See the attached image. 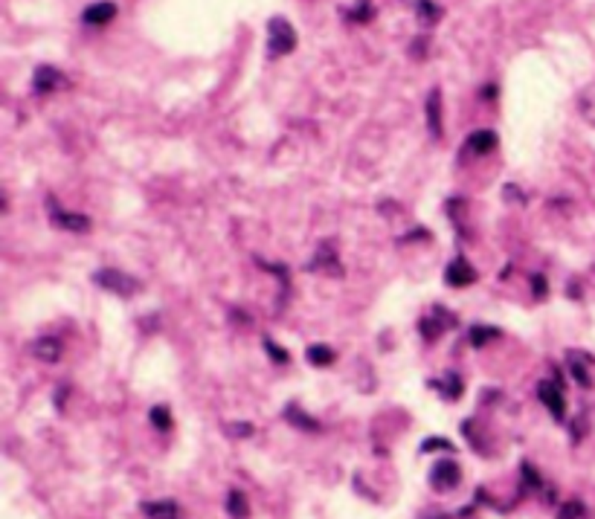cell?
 <instances>
[{
  "label": "cell",
  "instance_id": "obj_17",
  "mask_svg": "<svg viewBox=\"0 0 595 519\" xmlns=\"http://www.w3.org/2000/svg\"><path fill=\"white\" fill-rule=\"evenodd\" d=\"M416 15H418V21L424 26H433L438 18H442V6L433 3V0H418V3H416Z\"/></svg>",
  "mask_w": 595,
  "mask_h": 519
},
{
  "label": "cell",
  "instance_id": "obj_5",
  "mask_svg": "<svg viewBox=\"0 0 595 519\" xmlns=\"http://www.w3.org/2000/svg\"><path fill=\"white\" fill-rule=\"evenodd\" d=\"M32 88H35L38 96H50V93H55V90L67 88V76L61 73L59 67L41 64V67L35 70V76H32Z\"/></svg>",
  "mask_w": 595,
  "mask_h": 519
},
{
  "label": "cell",
  "instance_id": "obj_22",
  "mask_svg": "<svg viewBox=\"0 0 595 519\" xmlns=\"http://www.w3.org/2000/svg\"><path fill=\"white\" fill-rule=\"evenodd\" d=\"M148 418H151V424H154V429H172V412H168V406H151V412H148Z\"/></svg>",
  "mask_w": 595,
  "mask_h": 519
},
{
  "label": "cell",
  "instance_id": "obj_20",
  "mask_svg": "<svg viewBox=\"0 0 595 519\" xmlns=\"http://www.w3.org/2000/svg\"><path fill=\"white\" fill-rule=\"evenodd\" d=\"M285 418L288 420H293V427H300V429H308V432H317L320 427H317V420L314 418H308L305 412H300V406L296 403H291L288 409H285Z\"/></svg>",
  "mask_w": 595,
  "mask_h": 519
},
{
  "label": "cell",
  "instance_id": "obj_26",
  "mask_svg": "<svg viewBox=\"0 0 595 519\" xmlns=\"http://www.w3.org/2000/svg\"><path fill=\"white\" fill-rule=\"evenodd\" d=\"M421 450L424 453H433V450H456V447H453L447 438H427L421 444Z\"/></svg>",
  "mask_w": 595,
  "mask_h": 519
},
{
  "label": "cell",
  "instance_id": "obj_25",
  "mask_svg": "<svg viewBox=\"0 0 595 519\" xmlns=\"http://www.w3.org/2000/svg\"><path fill=\"white\" fill-rule=\"evenodd\" d=\"M467 336H471V345H485L491 336H497V328H485V325H474L471 331H467Z\"/></svg>",
  "mask_w": 595,
  "mask_h": 519
},
{
  "label": "cell",
  "instance_id": "obj_29",
  "mask_svg": "<svg viewBox=\"0 0 595 519\" xmlns=\"http://www.w3.org/2000/svg\"><path fill=\"white\" fill-rule=\"evenodd\" d=\"M531 293L537 299H546V293H549V287H546V278L537 273V276H531Z\"/></svg>",
  "mask_w": 595,
  "mask_h": 519
},
{
  "label": "cell",
  "instance_id": "obj_13",
  "mask_svg": "<svg viewBox=\"0 0 595 519\" xmlns=\"http://www.w3.org/2000/svg\"><path fill=\"white\" fill-rule=\"evenodd\" d=\"M427 128L438 139L442 136V90L433 88L427 96Z\"/></svg>",
  "mask_w": 595,
  "mask_h": 519
},
{
  "label": "cell",
  "instance_id": "obj_28",
  "mask_svg": "<svg viewBox=\"0 0 595 519\" xmlns=\"http://www.w3.org/2000/svg\"><path fill=\"white\" fill-rule=\"evenodd\" d=\"M253 432V427L247 424V420H235L233 427H226V436H233V438H244V436H250Z\"/></svg>",
  "mask_w": 595,
  "mask_h": 519
},
{
  "label": "cell",
  "instance_id": "obj_12",
  "mask_svg": "<svg viewBox=\"0 0 595 519\" xmlns=\"http://www.w3.org/2000/svg\"><path fill=\"white\" fill-rule=\"evenodd\" d=\"M497 134L494 131H488V128H482V131H474L471 136H467V143H465V148L471 151V154H479V157H482V154H491L494 148H497Z\"/></svg>",
  "mask_w": 595,
  "mask_h": 519
},
{
  "label": "cell",
  "instance_id": "obj_15",
  "mask_svg": "<svg viewBox=\"0 0 595 519\" xmlns=\"http://www.w3.org/2000/svg\"><path fill=\"white\" fill-rule=\"evenodd\" d=\"M578 114L595 128V81L578 93Z\"/></svg>",
  "mask_w": 595,
  "mask_h": 519
},
{
  "label": "cell",
  "instance_id": "obj_4",
  "mask_svg": "<svg viewBox=\"0 0 595 519\" xmlns=\"http://www.w3.org/2000/svg\"><path fill=\"white\" fill-rule=\"evenodd\" d=\"M537 398L546 409L552 412L555 420H563L566 418V400H563V386L558 380H540L537 383Z\"/></svg>",
  "mask_w": 595,
  "mask_h": 519
},
{
  "label": "cell",
  "instance_id": "obj_7",
  "mask_svg": "<svg viewBox=\"0 0 595 519\" xmlns=\"http://www.w3.org/2000/svg\"><path fill=\"white\" fill-rule=\"evenodd\" d=\"M445 282H447L450 287H467V285L476 282V270L471 267V261L453 258L447 267H445Z\"/></svg>",
  "mask_w": 595,
  "mask_h": 519
},
{
  "label": "cell",
  "instance_id": "obj_6",
  "mask_svg": "<svg viewBox=\"0 0 595 519\" xmlns=\"http://www.w3.org/2000/svg\"><path fill=\"white\" fill-rule=\"evenodd\" d=\"M459 479H462V470H459V465L456 461H438V465L430 470V485L436 487V490H453L459 485Z\"/></svg>",
  "mask_w": 595,
  "mask_h": 519
},
{
  "label": "cell",
  "instance_id": "obj_10",
  "mask_svg": "<svg viewBox=\"0 0 595 519\" xmlns=\"http://www.w3.org/2000/svg\"><path fill=\"white\" fill-rule=\"evenodd\" d=\"M308 270H322V273H329V276H343V267H340V261L334 256V247L331 244H322L317 250V256L311 258Z\"/></svg>",
  "mask_w": 595,
  "mask_h": 519
},
{
  "label": "cell",
  "instance_id": "obj_2",
  "mask_svg": "<svg viewBox=\"0 0 595 519\" xmlns=\"http://www.w3.org/2000/svg\"><path fill=\"white\" fill-rule=\"evenodd\" d=\"M93 285H99L108 293H117V296H134L139 290V278L122 273V270H113V267H102L93 273Z\"/></svg>",
  "mask_w": 595,
  "mask_h": 519
},
{
  "label": "cell",
  "instance_id": "obj_24",
  "mask_svg": "<svg viewBox=\"0 0 595 519\" xmlns=\"http://www.w3.org/2000/svg\"><path fill=\"white\" fill-rule=\"evenodd\" d=\"M569 369H572V377L575 380L584 386V389H589L592 386V380H589V372H587V366L578 360V352H572V357H569Z\"/></svg>",
  "mask_w": 595,
  "mask_h": 519
},
{
  "label": "cell",
  "instance_id": "obj_14",
  "mask_svg": "<svg viewBox=\"0 0 595 519\" xmlns=\"http://www.w3.org/2000/svg\"><path fill=\"white\" fill-rule=\"evenodd\" d=\"M226 513H230L233 519H247L250 516V502L244 496V490L233 487L230 493H226Z\"/></svg>",
  "mask_w": 595,
  "mask_h": 519
},
{
  "label": "cell",
  "instance_id": "obj_16",
  "mask_svg": "<svg viewBox=\"0 0 595 519\" xmlns=\"http://www.w3.org/2000/svg\"><path fill=\"white\" fill-rule=\"evenodd\" d=\"M433 386H436L438 391H442V395H445L447 400H456V398L462 395V377H459V374H453V372H450V374H445L442 380H433Z\"/></svg>",
  "mask_w": 595,
  "mask_h": 519
},
{
  "label": "cell",
  "instance_id": "obj_1",
  "mask_svg": "<svg viewBox=\"0 0 595 519\" xmlns=\"http://www.w3.org/2000/svg\"><path fill=\"white\" fill-rule=\"evenodd\" d=\"M293 50H296V30L291 26V21L282 15L267 21V52H271V59L288 55Z\"/></svg>",
  "mask_w": 595,
  "mask_h": 519
},
{
  "label": "cell",
  "instance_id": "obj_3",
  "mask_svg": "<svg viewBox=\"0 0 595 519\" xmlns=\"http://www.w3.org/2000/svg\"><path fill=\"white\" fill-rule=\"evenodd\" d=\"M47 212H50V223H52V227H59L64 232H88L90 230V218L88 215L61 209L55 198H47Z\"/></svg>",
  "mask_w": 595,
  "mask_h": 519
},
{
  "label": "cell",
  "instance_id": "obj_11",
  "mask_svg": "<svg viewBox=\"0 0 595 519\" xmlns=\"http://www.w3.org/2000/svg\"><path fill=\"white\" fill-rule=\"evenodd\" d=\"M61 352H64V348H61L59 336H38V340L32 343V354L38 360H44V363H59Z\"/></svg>",
  "mask_w": 595,
  "mask_h": 519
},
{
  "label": "cell",
  "instance_id": "obj_23",
  "mask_svg": "<svg viewBox=\"0 0 595 519\" xmlns=\"http://www.w3.org/2000/svg\"><path fill=\"white\" fill-rule=\"evenodd\" d=\"M584 516H587V508L578 499L563 502L560 508H558V519H584Z\"/></svg>",
  "mask_w": 595,
  "mask_h": 519
},
{
  "label": "cell",
  "instance_id": "obj_27",
  "mask_svg": "<svg viewBox=\"0 0 595 519\" xmlns=\"http://www.w3.org/2000/svg\"><path fill=\"white\" fill-rule=\"evenodd\" d=\"M264 348H267V354H271V360H273V363H282V366L288 363V352H285L282 345H273L271 340H264Z\"/></svg>",
  "mask_w": 595,
  "mask_h": 519
},
{
  "label": "cell",
  "instance_id": "obj_18",
  "mask_svg": "<svg viewBox=\"0 0 595 519\" xmlns=\"http://www.w3.org/2000/svg\"><path fill=\"white\" fill-rule=\"evenodd\" d=\"M343 15L349 21H354V23H366V21L375 18V6H372V0H358V6L343 9Z\"/></svg>",
  "mask_w": 595,
  "mask_h": 519
},
{
  "label": "cell",
  "instance_id": "obj_9",
  "mask_svg": "<svg viewBox=\"0 0 595 519\" xmlns=\"http://www.w3.org/2000/svg\"><path fill=\"white\" fill-rule=\"evenodd\" d=\"M139 511L148 519H180V508L175 499H157V502H139Z\"/></svg>",
  "mask_w": 595,
  "mask_h": 519
},
{
  "label": "cell",
  "instance_id": "obj_19",
  "mask_svg": "<svg viewBox=\"0 0 595 519\" xmlns=\"http://www.w3.org/2000/svg\"><path fill=\"white\" fill-rule=\"evenodd\" d=\"M308 363L311 366H331L334 363V348L329 345H308Z\"/></svg>",
  "mask_w": 595,
  "mask_h": 519
},
{
  "label": "cell",
  "instance_id": "obj_21",
  "mask_svg": "<svg viewBox=\"0 0 595 519\" xmlns=\"http://www.w3.org/2000/svg\"><path fill=\"white\" fill-rule=\"evenodd\" d=\"M418 331H421L424 340H436V336L445 331V322L438 319V314H436V316H424V319L418 322Z\"/></svg>",
  "mask_w": 595,
  "mask_h": 519
},
{
  "label": "cell",
  "instance_id": "obj_8",
  "mask_svg": "<svg viewBox=\"0 0 595 519\" xmlns=\"http://www.w3.org/2000/svg\"><path fill=\"white\" fill-rule=\"evenodd\" d=\"M113 18H117V3H110V0H99L81 12V21L88 26H108Z\"/></svg>",
  "mask_w": 595,
  "mask_h": 519
},
{
  "label": "cell",
  "instance_id": "obj_30",
  "mask_svg": "<svg viewBox=\"0 0 595 519\" xmlns=\"http://www.w3.org/2000/svg\"><path fill=\"white\" fill-rule=\"evenodd\" d=\"M523 476H526V485H529V487H534V490L540 487V476H537V473L531 470V465H526V461H523Z\"/></svg>",
  "mask_w": 595,
  "mask_h": 519
}]
</instances>
